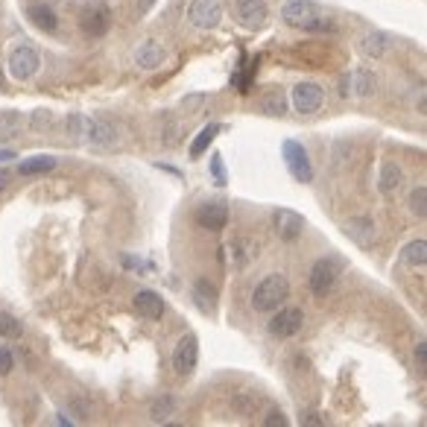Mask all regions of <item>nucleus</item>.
<instances>
[{"instance_id":"obj_1","label":"nucleus","mask_w":427,"mask_h":427,"mask_svg":"<svg viewBox=\"0 0 427 427\" xmlns=\"http://www.w3.org/2000/svg\"><path fill=\"white\" fill-rule=\"evenodd\" d=\"M65 129L74 141H85L88 146H97V149H111L120 144L114 124L103 117H88V114H71L65 120Z\"/></svg>"},{"instance_id":"obj_2","label":"nucleus","mask_w":427,"mask_h":427,"mask_svg":"<svg viewBox=\"0 0 427 427\" xmlns=\"http://www.w3.org/2000/svg\"><path fill=\"white\" fill-rule=\"evenodd\" d=\"M281 18L287 26H296V29H304V33H333V26L322 9L313 4V0H290V4L281 9Z\"/></svg>"},{"instance_id":"obj_3","label":"nucleus","mask_w":427,"mask_h":427,"mask_svg":"<svg viewBox=\"0 0 427 427\" xmlns=\"http://www.w3.org/2000/svg\"><path fill=\"white\" fill-rule=\"evenodd\" d=\"M290 296V281L281 276V272H272V276H266L255 293H252V308L258 313H272V311H278L281 304L287 301Z\"/></svg>"},{"instance_id":"obj_4","label":"nucleus","mask_w":427,"mask_h":427,"mask_svg":"<svg viewBox=\"0 0 427 427\" xmlns=\"http://www.w3.org/2000/svg\"><path fill=\"white\" fill-rule=\"evenodd\" d=\"M281 156H284V164H287V170H290V176L296 181H301V185L313 181V164L308 159V149H304L298 141H284L281 144Z\"/></svg>"},{"instance_id":"obj_5","label":"nucleus","mask_w":427,"mask_h":427,"mask_svg":"<svg viewBox=\"0 0 427 427\" xmlns=\"http://www.w3.org/2000/svg\"><path fill=\"white\" fill-rule=\"evenodd\" d=\"M290 103L298 114H316L325 106V91L316 82H298L290 91Z\"/></svg>"},{"instance_id":"obj_6","label":"nucleus","mask_w":427,"mask_h":427,"mask_svg":"<svg viewBox=\"0 0 427 427\" xmlns=\"http://www.w3.org/2000/svg\"><path fill=\"white\" fill-rule=\"evenodd\" d=\"M375 88H378V79H375L372 71H366V68H354V71H348V74L340 79V94H343V97L366 100V97L375 94Z\"/></svg>"},{"instance_id":"obj_7","label":"nucleus","mask_w":427,"mask_h":427,"mask_svg":"<svg viewBox=\"0 0 427 427\" xmlns=\"http://www.w3.org/2000/svg\"><path fill=\"white\" fill-rule=\"evenodd\" d=\"M196 363H199V340L194 333H185L173 348V369H176V375L188 378V375H194Z\"/></svg>"},{"instance_id":"obj_8","label":"nucleus","mask_w":427,"mask_h":427,"mask_svg":"<svg viewBox=\"0 0 427 427\" xmlns=\"http://www.w3.org/2000/svg\"><path fill=\"white\" fill-rule=\"evenodd\" d=\"M337 278H340V263L337 261H331V258L316 261L313 269H311V293L316 298H325L333 290V284H337Z\"/></svg>"},{"instance_id":"obj_9","label":"nucleus","mask_w":427,"mask_h":427,"mask_svg":"<svg viewBox=\"0 0 427 427\" xmlns=\"http://www.w3.org/2000/svg\"><path fill=\"white\" fill-rule=\"evenodd\" d=\"M188 18L196 29H214L223 21V4L220 0H191Z\"/></svg>"},{"instance_id":"obj_10","label":"nucleus","mask_w":427,"mask_h":427,"mask_svg":"<svg viewBox=\"0 0 427 427\" xmlns=\"http://www.w3.org/2000/svg\"><path fill=\"white\" fill-rule=\"evenodd\" d=\"M39 65H41V59H39V53H36L33 47H18V50L9 53V74H12V79H18V82L36 76Z\"/></svg>"},{"instance_id":"obj_11","label":"nucleus","mask_w":427,"mask_h":427,"mask_svg":"<svg viewBox=\"0 0 427 427\" xmlns=\"http://www.w3.org/2000/svg\"><path fill=\"white\" fill-rule=\"evenodd\" d=\"M301 325H304L301 308H281L276 313V319L269 322V331L276 333L278 340H290V337H296V333L301 331Z\"/></svg>"},{"instance_id":"obj_12","label":"nucleus","mask_w":427,"mask_h":427,"mask_svg":"<svg viewBox=\"0 0 427 427\" xmlns=\"http://www.w3.org/2000/svg\"><path fill=\"white\" fill-rule=\"evenodd\" d=\"M234 15L240 21V26H246V29H261L269 18V9L263 0H237L234 4Z\"/></svg>"},{"instance_id":"obj_13","label":"nucleus","mask_w":427,"mask_h":427,"mask_svg":"<svg viewBox=\"0 0 427 427\" xmlns=\"http://www.w3.org/2000/svg\"><path fill=\"white\" fill-rule=\"evenodd\" d=\"M343 231L348 240H354L360 249H369L375 246V240H378V231H375V223L369 217H348L343 223Z\"/></svg>"},{"instance_id":"obj_14","label":"nucleus","mask_w":427,"mask_h":427,"mask_svg":"<svg viewBox=\"0 0 427 427\" xmlns=\"http://www.w3.org/2000/svg\"><path fill=\"white\" fill-rule=\"evenodd\" d=\"M272 226H276V234L284 240V243H293L301 228H304V220L301 214L290 211V208H276V214H272Z\"/></svg>"},{"instance_id":"obj_15","label":"nucleus","mask_w":427,"mask_h":427,"mask_svg":"<svg viewBox=\"0 0 427 427\" xmlns=\"http://www.w3.org/2000/svg\"><path fill=\"white\" fill-rule=\"evenodd\" d=\"M196 223L208 231H223L228 223V205L223 202H205L196 208Z\"/></svg>"},{"instance_id":"obj_16","label":"nucleus","mask_w":427,"mask_h":427,"mask_svg":"<svg viewBox=\"0 0 427 427\" xmlns=\"http://www.w3.org/2000/svg\"><path fill=\"white\" fill-rule=\"evenodd\" d=\"M132 304H135V313L149 319V322H159L164 316V298L156 290H138Z\"/></svg>"},{"instance_id":"obj_17","label":"nucleus","mask_w":427,"mask_h":427,"mask_svg":"<svg viewBox=\"0 0 427 427\" xmlns=\"http://www.w3.org/2000/svg\"><path fill=\"white\" fill-rule=\"evenodd\" d=\"M109 24H111V12L100 4V0H94V4L82 12V29L88 36H106Z\"/></svg>"},{"instance_id":"obj_18","label":"nucleus","mask_w":427,"mask_h":427,"mask_svg":"<svg viewBox=\"0 0 427 427\" xmlns=\"http://www.w3.org/2000/svg\"><path fill=\"white\" fill-rule=\"evenodd\" d=\"M255 258V243H249L246 237H237L226 246V263L228 269H243Z\"/></svg>"},{"instance_id":"obj_19","label":"nucleus","mask_w":427,"mask_h":427,"mask_svg":"<svg viewBox=\"0 0 427 427\" xmlns=\"http://www.w3.org/2000/svg\"><path fill=\"white\" fill-rule=\"evenodd\" d=\"M135 62L144 68V71H152V68H159L164 62V47L159 41H144L138 50H135Z\"/></svg>"},{"instance_id":"obj_20","label":"nucleus","mask_w":427,"mask_h":427,"mask_svg":"<svg viewBox=\"0 0 427 427\" xmlns=\"http://www.w3.org/2000/svg\"><path fill=\"white\" fill-rule=\"evenodd\" d=\"M26 18H29V24H33V26H39L41 33H56V29H59V18H56V12L50 6H29Z\"/></svg>"},{"instance_id":"obj_21","label":"nucleus","mask_w":427,"mask_h":427,"mask_svg":"<svg viewBox=\"0 0 427 427\" xmlns=\"http://www.w3.org/2000/svg\"><path fill=\"white\" fill-rule=\"evenodd\" d=\"M401 185H404V170L395 164V161H389V164H383V170H381V194H386V196H392L395 191H401Z\"/></svg>"},{"instance_id":"obj_22","label":"nucleus","mask_w":427,"mask_h":427,"mask_svg":"<svg viewBox=\"0 0 427 427\" xmlns=\"http://www.w3.org/2000/svg\"><path fill=\"white\" fill-rule=\"evenodd\" d=\"M194 298H196V308L205 311L208 316L217 313V290H214V284H208V281H196V287H194Z\"/></svg>"},{"instance_id":"obj_23","label":"nucleus","mask_w":427,"mask_h":427,"mask_svg":"<svg viewBox=\"0 0 427 427\" xmlns=\"http://www.w3.org/2000/svg\"><path fill=\"white\" fill-rule=\"evenodd\" d=\"M401 263L410 266V269H424V263H427V243L424 240L407 243L404 252H401Z\"/></svg>"},{"instance_id":"obj_24","label":"nucleus","mask_w":427,"mask_h":427,"mask_svg":"<svg viewBox=\"0 0 427 427\" xmlns=\"http://www.w3.org/2000/svg\"><path fill=\"white\" fill-rule=\"evenodd\" d=\"M53 167H56L53 156H33V159H24L18 164V173L21 176H41V173H50Z\"/></svg>"},{"instance_id":"obj_25","label":"nucleus","mask_w":427,"mask_h":427,"mask_svg":"<svg viewBox=\"0 0 427 427\" xmlns=\"http://www.w3.org/2000/svg\"><path fill=\"white\" fill-rule=\"evenodd\" d=\"M220 124H211V126H205V129H199V135L194 138V144H191V159H199L202 156V152L214 144V138H217L220 135Z\"/></svg>"},{"instance_id":"obj_26","label":"nucleus","mask_w":427,"mask_h":427,"mask_svg":"<svg viewBox=\"0 0 427 427\" xmlns=\"http://www.w3.org/2000/svg\"><path fill=\"white\" fill-rule=\"evenodd\" d=\"M389 44H392V41H389L386 33H369V36L363 39V50L369 53L372 59H383L386 50H389Z\"/></svg>"},{"instance_id":"obj_27","label":"nucleus","mask_w":427,"mask_h":427,"mask_svg":"<svg viewBox=\"0 0 427 427\" xmlns=\"http://www.w3.org/2000/svg\"><path fill=\"white\" fill-rule=\"evenodd\" d=\"M231 407H234L237 416H252V413L258 410V395H252V392H237L234 398H231Z\"/></svg>"},{"instance_id":"obj_28","label":"nucleus","mask_w":427,"mask_h":427,"mask_svg":"<svg viewBox=\"0 0 427 427\" xmlns=\"http://www.w3.org/2000/svg\"><path fill=\"white\" fill-rule=\"evenodd\" d=\"M21 129V114L18 111H0V141L12 138Z\"/></svg>"},{"instance_id":"obj_29","label":"nucleus","mask_w":427,"mask_h":427,"mask_svg":"<svg viewBox=\"0 0 427 427\" xmlns=\"http://www.w3.org/2000/svg\"><path fill=\"white\" fill-rule=\"evenodd\" d=\"M173 413H176V404H173V398H167V395H161V398L149 407V418H152V421H159V424L167 421Z\"/></svg>"},{"instance_id":"obj_30","label":"nucleus","mask_w":427,"mask_h":427,"mask_svg":"<svg viewBox=\"0 0 427 427\" xmlns=\"http://www.w3.org/2000/svg\"><path fill=\"white\" fill-rule=\"evenodd\" d=\"M21 333H24V325L12 313H0V337L15 340V337H21Z\"/></svg>"},{"instance_id":"obj_31","label":"nucleus","mask_w":427,"mask_h":427,"mask_svg":"<svg viewBox=\"0 0 427 427\" xmlns=\"http://www.w3.org/2000/svg\"><path fill=\"white\" fill-rule=\"evenodd\" d=\"M410 211L416 214L418 220L427 217V188H424V185H418V188L413 191V196H410Z\"/></svg>"},{"instance_id":"obj_32","label":"nucleus","mask_w":427,"mask_h":427,"mask_svg":"<svg viewBox=\"0 0 427 427\" xmlns=\"http://www.w3.org/2000/svg\"><path fill=\"white\" fill-rule=\"evenodd\" d=\"M284 109H287V103H284L281 94H266L263 97V111L266 114H284Z\"/></svg>"},{"instance_id":"obj_33","label":"nucleus","mask_w":427,"mask_h":427,"mask_svg":"<svg viewBox=\"0 0 427 427\" xmlns=\"http://www.w3.org/2000/svg\"><path fill=\"white\" fill-rule=\"evenodd\" d=\"M50 124H53V114L47 109H36L33 117H29V126L33 129H50Z\"/></svg>"},{"instance_id":"obj_34","label":"nucleus","mask_w":427,"mask_h":427,"mask_svg":"<svg viewBox=\"0 0 427 427\" xmlns=\"http://www.w3.org/2000/svg\"><path fill=\"white\" fill-rule=\"evenodd\" d=\"M211 173H214V179H217V185H226V173H223V156H214L211 159Z\"/></svg>"},{"instance_id":"obj_35","label":"nucleus","mask_w":427,"mask_h":427,"mask_svg":"<svg viewBox=\"0 0 427 427\" xmlns=\"http://www.w3.org/2000/svg\"><path fill=\"white\" fill-rule=\"evenodd\" d=\"M15 369V360H12V354L6 351V348H0V378L4 375H9Z\"/></svg>"},{"instance_id":"obj_36","label":"nucleus","mask_w":427,"mask_h":427,"mask_svg":"<svg viewBox=\"0 0 427 427\" xmlns=\"http://www.w3.org/2000/svg\"><path fill=\"white\" fill-rule=\"evenodd\" d=\"M263 424H266V427H287L290 421L284 418V413H281V410H272V413H269V418H263Z\"/></svg>"},{"instance_id":"obj_37","label":"nucleus","mask_w":427,"mask_h":427,"mask_svg":"<svg viewBox=\"0 0 427 427\" xmlns=\"http://www.w3.org/2000/svg\"><path fill=\"white\" fill-rule=\"evenodd\" d=\"M416 360H418V369H424V366H427V346L424 343L416 346Z\"/></svg>"},{"instance_id":"obj_38","label":"nucleus","mask_w":427,"mask_h":427,"mask_svg":"<svg viewBox=\"0 0 427 427\" xmlns=\"http://www.w3.org/2000/svg\"><path fill=\"white\" fill-rule=\"evenodd\" d=\"M9 185V170H0V191Z\"/></svg>"},{"instance_id":"obj_39","label":"nucleus","mask_w":427,"mask_h":427,"mask_svg":"<svg viewBox=\"0 0 427 427\" xmlns=\"http://www.w3.org/2000/svg\"><path fill=\"white\" fill-rule=\"evenodd\" d=\"M9 159H15V152L12 149H0V161H9Z\"/></svg>"},{"instance_id":"obj_40","label":"nucleus","mask_w":427,"mask_h":427,"mask_svg":"<svg viewBox=\"0 0 427 427\" xmlns=\"http://www.w3.org/2000/svg\"><path fill=\"white\" fill-rule=\"evenodd\" d=\"M149 6H152V0H141V4H138V12L144 15V12H149Z\"/></svg>"}]
</instances>
